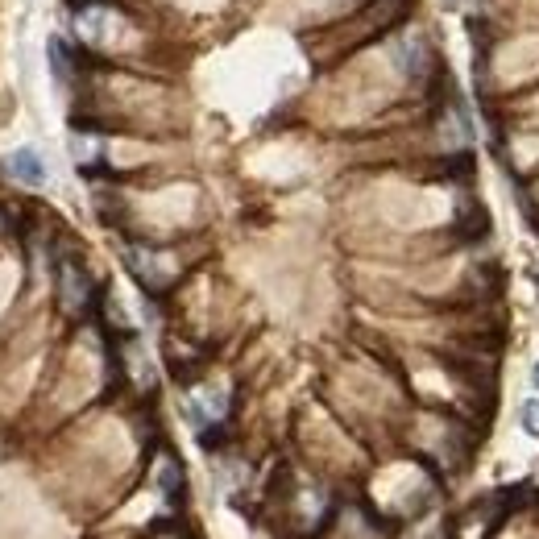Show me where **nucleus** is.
<instances>
[{
  "label": "nucleus",
  "mask_w": 539,
  "mask_h": 539,
  "mask_svg": "<svg viewBox=\"0 0 539 539\" xmlns=\"http://www.w3.org/2000/svg\"><path fill=\"white\" fill-rule=\"evenodd\" d=\"M5 170L17 179V183H30V187H42L46 183V162H42V154L38 150H13L9 158H5Z\"/></svg>",
  "instance_id": "nucleus-1"
},
{
  "label": "nucleus",
  "mask_w": 539,
  "mask_h": 539,
  "mask_svg": "<svg viewBox=\"0 0 539 539\" xmlns=\"http://www.w3.org/2000/svg\"><path fill=\"white\" fill-rule=\"evenodd\" d=\"M63 303L67 307L88 303V274H83L79 266H63Z\"/></svg>",
  "instance_id": "nucleus-2"
},
{
  "label": "nucleus",
  "mask_w": 539,
  "mask_h": 539,
  "mask_svg": "<svg viewBox=\"0 0 539 539\" xmlns=\"http://www.w3.org/2000/svg\"><path fill=\"white\" fill-rule=\"evenodd\" d=\"M519 419H523V432L527 436H539V399H527L519 407Z\"/></svg>",
  "instance_id": "nucleus-3"
},
{
  "label": "nucleus",
  "mask_w": 539,
  "mask_h": 539,
  "mask_svg": "<svg viewBox=\"0 0 539 539\" xmlns=\"http://www.w3.org/2000/svg\"><path fill=\"white\" fill-rule=\"evenodd\" d=\"M531 378H535V386H539V365H535V374H531Z\"/></svg>",
  "instance_id": "nucleus-4"
}]
</instances>
